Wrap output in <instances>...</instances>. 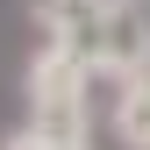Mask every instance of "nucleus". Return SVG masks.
Instances as JSON below:
<instances>
[{"label": "nucleus", "instance_id": "1", "mask_svg": "<svg viewBox=\"0 0 150 150\" xmlns=\"http://www.w3.org/2000/svg\"><path fill=\"white\" fill-rule=\"evenodd\" d=\"M43 43L93 64V79L122 86L150 71V0H29Z\"/></svg>", "mask_w": 150, "mask_h": 150}, {"label": "nucleus", "instance_id": "2", "mask_svg": "<svg viewBox=\"0 0 150 150\" xmlns=\"http://www.w3.org/2000/svg\"><path fill=\"white\" fill-rule=\"evenodd\" d=\"M22 107H29L22 122H36V129L93 136V64L57 43H36V57L22 71Z\"/></svg>", "mask_w": 150, "mask_h": 150}, {"label": "nucleus", "instance_id": "3", "mask_svg": "<svg viewBox=\"0 0 150 150\" xmlns=\"http://www.w3.org/2000/svg\"><path fill=\"white\" fill-rule=\"evenodd\" d=\"M107 129H115V143H122V150H150V71H143V79H122V86H115Z\"/></svg>", "mask_w": 150, "mask_h": 150}, {"label": "nucleus", "instance_id": "4", "mask_svg": "<svg viewBox=\"0 0 150 150\" xmlns=\"http://www.w3.org/2000/svg\"><path fill=\"white\" fill-rule=\"evenodd\" d=\"M0 150H93V136H57V129H36V122H14Z\"/></svg>", "mask_w": 150, "mask_h": 150}]
</instances>
